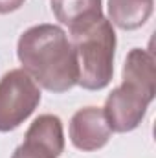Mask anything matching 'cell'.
Segmentation results:
<instances>
[{"mask_svg": "<svg viewBox=\"0 0 156 158\" xmlns=\"http://www.w3.org/2000/svg\"><path fill=\"white\" fill-rule=\"evenodd\" d=\"M18 59L24 72L50 92H66L77 85L76 50L66 33L53 24L30 28L18 39Z\"/></svg>", "mask_w": 156, "mask_h": 158, "instance_id": "obj_1", "label": "cell"}, {"mask_svg": "<svg viewBox=\"0 0 156 158\" xmlns=\"http://www.w3.org/2000/svg\"><path fill=\"white\" fill-rule=\"evenodd\" d=\"M156 92L154 57L147 50L134 48L123 66V83L107 98L105 118L110 131L129 132L145 116Z\"/></svg>", "mask_w": 156, "mask_h": 158, "instance_id": "obj_2", "label": "cell"}, {"mask_svg": "<svg viewBox=\"0 0 156 158\" xmlns=\"http://www.w3.org/2000/svg\"><path fill=\"white\" fill-rule=\"evenodd\" d=\"M72 35V46L77 59V83L86 90L105 88L114 72L116 33L105 17Z\"/></svg>", "mask_w": 156, "mask_h": 158, "instance_id": "obj_3", "label": "cell"}, {"mask_svg": "<svg viewBox=\"0 0 156 158\" xmlns=\"http://www.w3.org/2000/svg\"><path fill=\"white\" fill-rule=\"evenodd\" d=\"M40 101L37 83L24 70H9L0 79V131L17 129L31 116Z\"/></svg>", "mask_w": 156, "mask_h": 158, "instance_id": "obj_4", "label": "cell"}, {"mask_svg": "<svg viewBox=\"0 0 156 158\" xmlns=\"http://www.w3.org/2000/svg\"><path fill=\"white\" fill-rule=\"evenodd\" d=\"M110 138V127L105 112L96 107L81 109L70 121V140L81 151H97L107 145Z\"/></svg>", "mask_w": 156, "mask_h": 158, "instance_id": "obj_5", "label": "cell"}, {"mask_svg": "<svg viewBox=\"0 0 156 158\" xmlns=\"http://www.w3.org/2000/svg\"><path fill=\"white\" fill-rule=\"evenodd\" d=\"M51 9L57 20L68 26L70 33H76L103 17L101 0H51Z\"/></svg>", "mask_w": 156, "mask_h": 158, "instance_id": "obj_6", "label": "cell"}, {"mask_svg": "<svg viewBox=\"0 0 156 158\" xmlns=\"http://www.w3.org/2000/svg\"><path fill=\"white\" fill-rule=\"evenodd\" d=\"M110 24L121 30H136L153 13V0H109Z\"/></svg>", "mask_w": 156, "mask_h": 158, "instance_id": "obj_7", "label": "cell"}, {"mask_svg": "<svg viewBox=\"0 0 156 158\" xmlns=\"http://www.w3.org/2000/svg\"><path fill=\"white\" fill-rule=\"evenodd\" d=\"M26 140L42 145L44 149L51 151L55 156H61V153L64 149V136H63L61 119L57 116H51V114L39 116L28 129Z\"/></svg>", "mask_w": 156, "mask_h": 158, "instance_id": "obj_8", "label": "cell"}, {"mask_svg": "<svg viewBox=\"0 0 156 158\" xmlns=\"http://www.w3.org/2000/svg\"><path fill=\"white\" fill-rule=\"evenodd\" d=\"M11 158H59V156H55L51 151L44 149L42 145L35 143V142L24 140V143L20 147H17V151L13 153Z\"/></svg>", "mask_w": 156, "mask_h": 158, "instance_id": "obj_9", "label": "cell"}, {"mask_svg": "<svg viewBox=\"0 0 156 158\" xmlns=\"http://www.w3.org/2000/svg\"><path fill=\"white\" fill-rule=\"evenodd\" d=\"M22 4H24V0H0V15L17 11Z\"/></svg>", "mask_w": 156, "mask_h": 158, "instance_id": "obj_10", "label": "cell"}]
</instances>
